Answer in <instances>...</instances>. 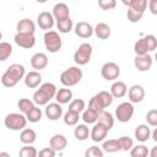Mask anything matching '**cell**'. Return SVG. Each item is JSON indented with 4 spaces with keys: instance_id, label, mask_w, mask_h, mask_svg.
I'll return each instance as SVG.
<instances>
[{
    "instance_id": "6da1fadb",
    "label": "cell",
    "mask_w": 157,
    "mask_h": 157,
    "mask_svg": "<svg viewBox=\"0 0 157 157\" xmlns=\"http://www.w3.org/2000/svg\"><path fill=\"white\" fill-rule=\"evenodd\" d=\"M25 76V66L21 65V64H11L6 71L2 74L1 76V83L5 86V87H13L17 85V82L20 80H22Z\"/></svg>"
},
{
    "instance_id": "7a4b0ae2",
    "label": "cell",
    "mask_w": 157,
    "mask_h": 157,
    "mask_svg": "<svg viewBox=\"0 0 157 157\" xmlns=\"http://www.w3.org/2000/svg\"><path fill=\"white\" fill-rule=\"evenodd\" d=\"M56 87L52 82H44L39 88L33 93V102L38 105H45L50 99L55 97Z\"/></svg>"
},
{
    "instance_id": "3957f363",
    "label": "cell",
    "mask_w": 157,
    "mask_h": 157,
    "mask_svg": "<svg viewBox=\"0 0 157 157\" xmlns=\"http://www.w3.org/2000/svg\"><path fill=\"white\" fill-rule=\"evenodd\" d=\"M113 96L108 91H101L97 94H94L90 102H88V108L96 110L97 113H101L104 110V108L109 107L113 103Z\"/></svg>"
},
{
    "instance_id": "277c9868",
    "label": "cell",
    "mask_w": 157,
    "mask_h": 157,
    "mask_svg": "<svg viewBox=\"0 0 157 157\" xmlns=\"http://www.w3.org/2000/svg\"><path fill=\"white\" fill-rule=\"evenodd\" d=\"M157 47V39L153 34H148L146 37L140 38L135 45H134V52L137 56L140 55H146L148 52H153Z\"/></svg>"
},
{
    "instance_id": "5b68a950",
    "label": "cell",
    "mask_w": 157,
    "mask_h": 157,
    "mask_svg": "<svg viewBox=\"0 0 157 157\" xmlns=\"http://www.w3.org/2000/svg\"><path fill=\"white\" fill-rule=\"evenodd\" d=\"M81 78H82V70L77 66H71L64 70L60 75V82L66 87L77 85L81 81Z\"/></svg>"
},
{
    "instance_id": "8992f818",
    "label": "cell",
    "mask_w": 157,
    "mask_h": 157,
    "mask_svg": "<svg viewBox=\"0 0 157 157\" xmlns=\"http://www.w3.org/2000/svg\"><path fill=\"white\" fill-rule=\"evenodd\" d=\"M43 40H44V45H45V49L49 52V53H56L60 50L63 43H61V38L59 36L58 32L55 31H48L44 33V37H43Z\"/></svg>"
},
{
    "instance_id": "52a82bcc",
    "label": "cell",
    "mask_w": 157,
    "mask_h": 157,
    "mask_svg": "<svg viewBox=\"0 0 157 157\" xmlns=\"http://www.w3.org/2000/svg\"><path fill=\"white\" fill-rule=\"evenodd\" d=\"M4 124L10 130H22L27 124V119H26V117L23 114L10 113V114H7L5 117Z\"/></svg>"
},
{
    "instance_id": "ba28073f",
    "label": "cell",
    "mask_w": 157,
    "mask_h": 157,
    "mask_svg": "<svg viewBox=\"0 0 157 157\" xmlns=\"http://www.w3.org/2000/svg\"><path fill=\"white\" fill-rule=\"evenodd\" d=\"M92 56V45L88 43H82L74 54V61L77 65H86Z\"/></svg>"
},
{
    "instance_id": "9c48e42d",
    "label": "cell",
    "mask_w": 157,
    "mask_h": 157,
    "mask_svg": "<svg viewBox=\"0 0 157 157\" xmlns=\"http://www.w3.org/2000/svg\"><path fill=\"white\" fill-rule=\"evenodd\" d=\"M134 115V105L130 102L120 103L115 109V118L120 123H128Z\"/></svg>"
},
{
    "instance_id": "30bf717a",
    "label": "cell",
    "mask_w": 157,
    "mask_h": 157,
    "mask_svg": "<svg viewBox=\"0 0 157 157\" xmlns=\"http://www.w3.org/2000/svg\"><path fill=\"white\" fill-rule=\"evenodd\" d=\"M101 75L104 80L107 81H114L119 77L120 75V67L118 64L113 63V61H108L105 63L102 69H101Z\"/></svg>"
},
{
    "instance_id": "8fae6325",
    "label": "cell",
    "mask_w": 157,
    "mask_h": 157,
    "mask_svg": "<svg viewBox=\"0 0 157 157\" xmlns=\"http://www.w3.org/2000/svg\"><path fill=\"white\" fill-rule=\"evenodd\" d=\"M15 43L25 49H29L36 44V38L34 34H26V33H17L15 36Z\"/></svg>"
},
{
    "instance_id": "7c38bea8",
    "label": "cell",
    "mask_w": 157,
    "mask_h": 157,
    "mask_svg": "<svg viewBox=\"0 0 157 157\" xmlns=\"http://www.w3.org/2000/svg\"><path fill=\"white\" fill-rule=\"evenodd\" d=\"M37 23L42 29H45L47 32L53 28L54 26V17L48 11H42L37 17Z\"/></svg>"
},
{
    "instance_id": "4fadbf2b",
    "label": "cell",
    "mask_w": 157,
    "mask_h": 157,
    "mask_svg": "<svg viewBox=\"0 0 157 157\" xmlns=\"http://www.w3.org/2000/svg\"><path fill=\"white\" fill-rule=\"evenodd\" d=\"M52 15H53L54 20H56V21H61V20H65V18H69L70 17L69 6L65 2H58V4L54 5Z\"/></svg>"
},
{
    "instance_id": "5bb4252c",
    "label": "cell",
    "mask_w": 157,
    "mask_h": 157,
    "mask_svg": "<svg viewBox=\"0 0 157 157\" xmlns=\"http://www.w3.org/2000/svg\"><path fill=\"white\" fill-rule=\"evenodd\" d=\"M128 96H129L130 103H140L145 98V90L140 85H134L129 88Z\"/></svg>"
},
{
    "instance_id": "9a60e30c",
    "label": "cell",
    "mask_w": 157,
    "mask_h": 157,
    "mask_svg": "<svg viewBox=\"0 0 157 157\" xmlns=\"http://www.w3.org/2000/svg\"><path fill=\"white\" fill-rule=\"evenodd\" d=\"M134 65L139 71H148L152 66V56L148 54L140 56L136 55L134 59Z\"/></svg>"
},
{
    "instance_id": "2e32d148",
    "label": "cell",
    "mask_w": 157,
    "mask_h": 157,
    "mask_svg": "<svg viewBox=\"0 0 157 157\" xmlns=\"http://www.w3.org/2000/svg\"><path fill=\"white\" fill-rule=\"evenodd\" d=\"M107 134H108V129H107L104 125H102L101 123H96V124L93 125L91 132H90V136H91L92 141H94V142H101V141L104 140V137L107 136Z\"/></svg>"
},
{
    "instance_id": "e0dca14e",
    "label": "cell",
    "mask_w": 157,
    "mask_h": 157,
    "mask_svg": "<svg viewBox=\"0 0 157 157\" xmlns=\"http://www.w3.org/2000/svg\"><path fill=\"white\" fill-rule=\"evenodd\" d=\"M31 65L36 71H40L47 67L48 65V56L44 53H36L31 58Z\"/></svg>"
},
{
    "instance_id": "ac0fdd59",
    "label": "cell",
    "mask_w": 157,
    "mask_h": 157,
    "mask_svg": "<svg viewBox=\"0 0 157 157\" xmlns=\"http://www.w3.org/2000/svg\"><path fill=\"white\" fill-rule=\"evenodd\" d=\"M66 145H67V140L61 134H55L49 140V147L53 148L55 152L56 151H63L66 147Z\"/></svg>"
},
{
    "instance_id": "d6986e66",
    "label": "cell",
    "mask_w": 157,
    "mask_h": 157,
    "mask_svg": "<svg viewBox=\"0 0 157 157\" xmlns=\"http://www.w3.org/2000/svg\"><path fill=\"white\" fill-rule=\"evenodd\" d=\"M63 115V108L59 103H49L45 108V117L49 120H58Z\"/></svg>"
},
{
    "instance_id": "ffe728a7",
    "label": "cell",
    "mask_w": 157,
    "mask_h": 157,
    "mask_svg": "<svg viewBox=\"0 0 157 157\" xmlns=\"http://www.w3.org/2000/svg\"><path fill=\"white\" fill-rule=\"evenodd\" d=\"M75 33L81 38H90L93 34V28L88 22L81 21L75 26Z\"/></svg>"
},
{
    "instance_id": "44dd1931",
    "label": "cell",
    "mask_w": 157,
    "mask_h": 157,
    "mask_svg": "<svg viewBox=\"0 0 157 157\" xmlns=\"http://www.w3.org/2000/svg\"><path fill=\"white\" fill-rule=\"evenodd\" d=\"M36 26L34 22L29 18H22L17 23V33H26V34H34Z\"/></svg>"
},
{
    "instance_id": "7402d4cb",
    "label": "cell",
    "mask_w": 157,
    "mask_h": 157,
    "mask_svg": "<svg viewBox=\"0 0 157 157\" xmlns=\"http://www.w3.org/2000/svg\"><path fill=\"white\" fill-rule=\"evenodd\" d=\"M25 85L29 88H36L42 82V75L38 71H29L25 76Z\"/></svg>"
},
{
    "instance_id": "603a6c76",
    "label": "cell",
    "mask_w": 157,
    "mask_h": 157,
    "mask_svg": "<svg viewBox=\"0 0 157 157\" xmlns=\"http://www.w3.org/2000/svg\"><path fill=\"white\" fill-rule=\"evenodd\" d=\"M126 92L128 87L123 81H115L110 86V94L113 96V98H121L126 94Z\"/></svg>"
},
{
    "instance_id": "cb8c5ba5",
    "label": "cell",
    "mask_w": 157,
    "mask_h": 157,
    "mask_svg": "<svg viewBox=\"0 0 157 157\" xmlns=\"http://www.w3.org/2000/svg\"><path fill=\"white\" fill-rule=\"evenodd\" d=\"M135 137L140 142H145L151 137V130L146 124H140L135 129Z\"/></svg>"
},
{
    "instance_id": "d4e9b609",
    "label": "cell",
    "mask_w": 157,
    "mask_h": 157,
    "mask_svg": "<svg viewBox=\"0 0 157 157\" xmlns=\"http://www.w3.org/2000/svg\"><path fill=\"white\" fill-rule=\"evenodd\" d=\"M56 102L59 104H66L71 101L72 98V92L70 88H60V90H56V93H55V97Z\"/></svg>"
},
{
    "instance_id": "484cf974",
    "label": "cell",
    "mask_w": 157,
    "mask_h": 157,
    "mask_svg": "<svg viewBox=\"0 0 157 157\" xmlns=\"http://www.w3.org/2000/svg\"><path fill=\"white\" fill-rule=\"evenodd\" d=\"M93 32L96 33V36H97L99 39H108L109 36H110V27H109L107 23L99 22V23H97V26L93 28Z\"/></svg>"
},
{
    "instance_id": "4316f807",
    "label": "cell",
    "mask_w": 157,
    "mask_h": 157,
    "mask_svg": "<svg viewBox=\"0 0 157 157\" xmlns=\"http://www.w3.org/2000/svg\"><path fill=\"white\" fill-rule=\"evenodd\" d=\"M37 134L33 129H23L20 134V141L25 145H32L36 141Z\"/></svg>"
},
{
    "instance_id": "83f0119b",
    "label": "cell",
    "mask_w": 157,
    "mask_h": 157,
    "mask_svg": "<svg viewBox=\"0 0 157 157\" xmlns=\"http://www.w3.org/2000/svg\"><path fill=\"white\" fill-rule=\"evenodd\" d=\"M97 121L101 123L102 125H104V126L108 129V131H109V130L113 128V125H114V118H113V115H112L109 112H105V110L98 113V120H97Z\"/></svg>"
},
{
    "instance_id": "f1b7e54d",
    "label": "cell",
    "mask_w": 157,
    "mask_h": 157,
    "mask_svg": "<svg viewBox=\"0 0 157 157\" xmlns=\"http://www.w3.org/2000/svg\"><path fill=\"white\" fill-rule=\"evenodd\" d=\"M123 4L126 5L128 9L137 10V11H142V12H145L146 6H147L146 0H123Z\"/></svg>"
},
{
    "instance_id": "f546056e",
    "label": "cell",
    "mask_w": 157,
    "mask_h": 157,
    "mask_svg": "<svg viewBox=\"0 0 157 157\" xmlns=\"http://www.w3.org/2000/svg\"><path fill=\"white\" fill-rule=\"evenodd\" d=\"M74 135H75V137H76L77 140H80V141L87 140L88 136H90L88 126L85 125V124H78V125L75 128V130H74Z\"/></svg>"
},
{
    "instance_id": "4dcf8cb0",
    "label": "cell",
    "mask_w": 157,
    "mask_h": 157,
    "mask_svg": "<svg viewBox=\"0 0 157 157\" xmlns=\"http://www.w3.org/2000/svg\"><path fill=\"white\" fill-rule=\"evenodd\" d=\"M102 148H103L105 152L113 153V152H118V151H120V145H119L118 139H110V140H107V141L103 142Z\"/></svg>"
},
{
    "instance_id": "1f68e13d",
    "label": "cell",
    "mask_w": 157,
    "mask_h": 157,
    "mask_svg": "<svg viewBox=\"0 0 157 157\" xmlns=\"http://www.w3.org/2000/svg\"><path fill=\"white\" fill-rule=\"evenodd\" d=\"M82 119L86 124H94L98 120V113L91 108H87L82 113Z\"/></svg>"
},
{
    "instance_id": "d6a6232c",
    "label": "cell",
    "mask_w": 157,
    "mask_h": 157,
    "mask_svg": "<svg viewBox=\"0 0 157 157\" xmlns=\"http://www.w3.org/2000/svg\"><path fill=\"white\" fill-rule=\"evenodd\" d=\"M12 54V47L7 42H0V61H5Z\"/></svg>"
},
{
    "instance_id": "836d02e7",
    "label": "cell",
    "mask_w": 157,
    "mask_h": 157,
    "mask_svg": "<svg viewBox=\"0 0 157 157\" xmlns=\"http://www.w3.org/2000/svg\"><path fill=\"white\" fill-rule=\"evenodd\" d=\"M17 105H18V109L21 110V113L23 115H26L33 107H34V102L28 99V98H21L18 102H17Z\"/></svg>"
},
{
    "instance_id": "e575fe53",
    "label": "cell",
    "mask_w": 157,
    "mask_h": 157,
    "mask_svg": "<svg viewBox=\"0 0 157 157\" xmlns=\"http://www.w3.org/2000/svg\"><path fill=\"white\" fill-rule=\"evenodd\" d=\"M148 148L145 145H137L132 146L130 150V156L131 157H147L148 156Z\"/></svg>"
},
{
    "instance_id": "d590c367",
    "label": "cell",
    "mask_w": 157,
    "mask_h": 157,
    "mask_svg": "<svg viewBox=\"0 0 157 157\" xmlns=\"http://www.w3.org/2000/svg\"><path fill=\"white\" fill-rule=\"evenodd\" d=\"M26 119L28 120V121H31V123H37V121H39L40 119H42V110H40V108H38V107H33L26 115Z\"/></svg>"
},
{
    "instance_id": "8d00e7d4",
    "label": "cell",
    "mask_w": 157,
    "mask_h": 157,
    "mask_svg": "<svg viewBox=\"0 0 157 157\" xmlns=\"http://www.w3.org/2000/svg\"><path fill=\"white\" fill-rule=\"evenodd\" d=\"M56 27H58L59 32L69 33L72 29V20L69 17V18H65V20H61V21H56Z\"/></svg>"
},
{
    "instance_id": "74e56055",
    "label": "cell",
    "mask_w": 157,
    "mask_h": 157,
    "mask_svg": "<svg viewBox=\"0 0 157 157\" xmlns=\"http://www.w3.org/2000/svg\"><path fill=\"white\" fill-rule=\"evenodd\" d=\"M83 109H85V101L81 99V98H76V99L71 101L70 104H69V110L70 112H74V113L80 114Z\"/></svg>"
},
{
    "instance_id": "f35d334b",
    "label": "cell",
    "mask_w": 157,
    "mask_h": 157,
    "mask_svg": "<svg viewBox=\"0 0 157 157\" xmlns=\"http://www.w3.org/2000/svg\"><path fill=\"white\" fill-rule=\"evenodd\" d=\"M78 114L77 113H74V112H70V110H67L65 114H64V123L66 124V125H69V126H74V125H76L77 124V121H78Z\"/></svg>"
},
{
    "instance_id": "ab89813d",
    "label": "cell",
    "mask_w": 157,
    "mask_h": 157,
    "mask_svg": "<svg viewBox=\"0 0 157 157\" xmlns=\"http://www.w3.org/2000/svg\"><path fill=\"white\" fill-rule=\"evenodd\" d=\"M37 155H38L37 148L33 147V146H31V145L23 146L20 150V153H18L20 157H37Z\"/></svg>"
},
{
    "instance_id": "60d3db41",
    "label": "cell",
    "mask_w": 157,
    "mask_h": 157,
    "mask_svg": "<svg viewBox=\"0 0 157 157\" xmlns=\"http://www.w3.org/2000/svg\"><path fill=\"white\" fill-rule=\"evenodd\" d=\"M118 141L120 145V150H123V151H130L131 147L134 146V141L129 136H121L118 139Z\"/></svg>"
},
{
    "instance_id": "b9f144b4",
    "label": "cell",
    "mask_w": 157,
    "mask_h": 157,
    "mask_svg": "<svg viewBox=\"0 0 157 157\" xmlns=\"http://www.w3.org/2000/svg\"><path fill=\"white\" fill-rule=\"evenodd\" d=\"M144 12L142 11H137V10H131V9H128V12H126V16H128V20L132 23L135 22H139L142 17Z\"/></svg>"
},
{
    "instance_id": "7bdbcfd3",
    "label": "cell",
    "mask_w": 157,
    "mask_h": 157,
    "mask_svg": "<svg viewBox=\"0 0 157 157\" xmlns=\"http://www.w3.org/2000/svg\"><path fill=\"white\" fill-rule=\"evenodd\" d=\"M85 157H103V151L98 146H91L85 151Z\"/></svg>"
},
{
    "instance_id": "ee69618b",
    "label": "cell",
    "mask_w": 157,
    "mask_h": 157,
    "mask_svg": "<svg viewBox=\"0 0 157 157\" xmlns=\"http://www.w3.org/2000/svg\"><path fill=\"white\" fill-rule=\"evenodd\" d=\"M146 120L150 126H157V109H151L146 114Z\"/></svg>"
},
{
    "instance_id": "f6af8a7d",
    "label": "cell",
    "mask_w": 157,
    "mask_h": 157,
    "mask_svg": "<svg viewBox=\"0 0 157 157\" xmlns=\"http://www.w3.org/2000/svg\"><path fill=\"white\" fill-rule=\"evenodd\" d=\"M98 5L102 10H112V9L115 7L117 1L115 0H99Z\"/></svg>"
},
{
    "instance_id": "bcb514c9",
    "label": "cell",
    "mask_w": 157,
    "mask_h": 157,
    "mask_svg": "<svg viewBox=\"0 0 157 157\" xmlns=\"http://www.w3.org/2000/svg\"><path fill=\"white\" fill-rule=\"evenodd\" d=\"M37 157H55V151L50 147H44L38 152Z\"/></svg>"
},
{
    "instance_id": "7dc6e473",
    "label": "cell",
    "mask_w": 157,
    "mask_h": 157,
    "mask_svg": "<svg viewBox=\"0 0 157 157\" xmlns=\"http://www.w3.org/2000/svg\"><path fill=\"white\" fill-rule=\"evenodd\" d=\"M148 6H150L151 12H152L153 15H156V13H157V0H151V1L148 2Z\"/></svg>"
},
{
    "instance_id": "c3c4849f",
    "label": "cell",
    "mask_w": 157,
    "mask_h": 157,
    "mask_svg": "<svg viewBox=\"0 0 157 157\" xmlns=\"http://www.w3.org/2000/svg\"><path fill=\"white\" fill-rule=\"evenodd\" d=\"M148 153L151 155V157H157V146H153L151 152H148Z\"/></svg>"
},
{
    "instance_id": "681fc988",
    "label": "cell",
    "mask_w": 157,
    "mask_h": 157,
    "mask_svg": "<svg viewBox=\"0 0 157 157\" xmlns=\"http://www.w3.org/2000/svg\"><path fill=\"white\" fill-rule=\"evenodd\" d=\"M151 135H152V139H153L155 141H157V129H155V130L151 132Z\"/></svg>"
},
{
    "instance_id": "f907efd6",
    "label": "cell",
    "mask_w": 157,
    "mask_h": 157,
    "mask_svg": "<svg viewBox=\"0 0 157 157\" xmlns=\"http://www.w3.org/2000/svg\"><path fill=\"white\" fill-rule=\"evenodd\" d=\"M0 157H10V155L7 152H0Z\"/></svg>"
},
{
    "instance_id": "816d5d0a",
    "label": "cell",
    "mask_w": 157,
    "mask_h": 157,
    "mask_svg": "<svg viewBox=\"0 0 157 157\" xmlns=\"http://www.w3.org/2000/svg\"><path fill=\"white\" fill-rule=\"evenodd\" d=\"M1 38H2V34H1V32H0V39H1Z\"/></svg>"
}]
</instances>
